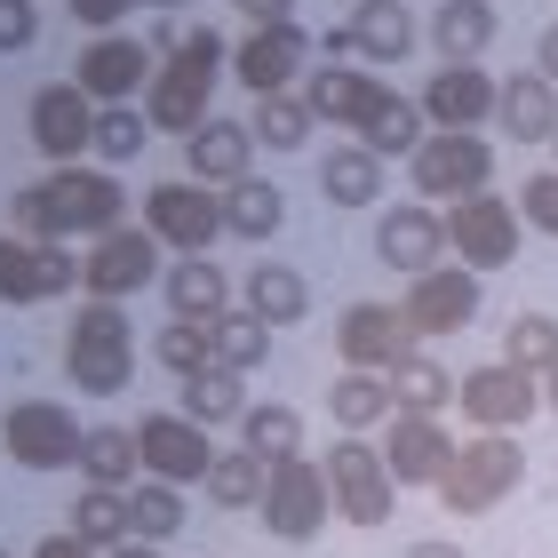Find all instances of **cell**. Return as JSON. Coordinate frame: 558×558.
<instances>
[{
	"label": "cell",
	"instance_id": "obj_9",
	"mask_svg": "<svg viewBox=\"0 0 558 558\" xmlns=\"http://www.w3.org/2000/svg\"><path fill=\"white\" fill-rule=\"evenodd\" d=\"M168 247L144 232V223H120V232H105V240H88V256H81V288L96 295V303H129V295H144L151 279H160L168 264Z\"/></svg>",
	"mask_w": 558,
	"mask_h": 558
},
{
	"label": "cell",
	"instance_id": "obj_18",
	"mask_svg": "<svg viewBox=\"0 0 558 558\" xmlns=\"http://www.w3.org/2000/svg\"><path fill=\"white\" fill-rule=\"evenodd\" d=\"M24 129H33V144H40V160L48 168H81L88 151H96V105L72 81H57V88H40L33 96V112H24Z\"/></svg>",
	"mask_w": 558,
	"mask_h": 558
},
{
	"label": "cell",
	"instance_id": "obj_23",
	"mask_svg": "<svg viewBox=\"0 0 558 558\" xmlns=\"http://www.w3.org/2000/svg\"><path fill=\"white\" fill-rule=\"evenodd\" d=\"M247 160H256V129H247V120H223V112H208L199 120V129L184 136V168H192V184H247Z\"/></svg>",
	"mask_w": 558,
	"mask_h": 558
},
{
	"label": "cell",
	"instance_id": "obj_37",
	"mask_svg": "<svg viewBox=\"0 0 558 558\" xmlns=\"http://www.w3.org/2000/svg\"><path fill=\"white\" fill-rule=\"evenodd\" d=\"M279 223H288V192L279 184H256V175H247V184L223 192V232L232 240H271Z\"/></svg>",
	"mask_w": 558,
	"mask_h": 558
},
{
	"label": "cell",
	"instance_id": "obj_32",
	"mask_svg": "<svg viewBox=\"0 0 558 558\" xmlns=\"http://www.w3.org/2000/svg\"><path fill=\"white\" fill-rule=\"evenodd\" d=\"M319 192L336 199V208H367V199H384V160H375L367 144H327V160H319Z\"/></svg>",
	"mask_w": 558,
	"mask_h": 558
},
{
	"label": "cell",
	"instance_id": "obj_11",
	"mask_svg": "<svg viewBox=\"0 0 558 558\" xmlns=\"http://www.w3.org/2000/svg\"><path fill=\"white\" fill-rule=\"evenodd\" d=\"M151 72H160L151 40H136V33H96L81 48V64H72V88L105 112V105H136V96L151 88Z\"/></svg>",
	"mask_w": 558,
	"mask_h": 558
},
{
	"label": "cell",
	"instance_id": "obj_27",
	"mask_svg": "<svg viewBox=\"0 0 558 558\" xmlns=\"http://www.w3.org/2000/svg\"><path fill=\"white\" fill-rule=\"evenodd\" d=\"M423 33H430V48H439V64H478L495 48V9L487 0H439Z\"/></svg>",
	"mask_w": 558,
	"mask_h": 558
},
{
	"label": "cell",
	"instance_id": "obj_52",
	"mask_svg": "<svg viewBox=\"0 0 558 558\" xmlns=\"http://www.w3.org/2000/svg\"><path fill=\"white\" fill-rule=\"evenodd\" d=\"M112 558H160V550H151V543H129V550H112Z\"/></svg>",
	"mask_w": 558,
	"mask_h": 558
},
{
	"label": "cell",
	"instance_id": "obj_43",
	"mask_svg": "<svg viewBox=\"0 0 558 558\" xmlns=\"http://www.w3.org/2000/svg\"><path fill=\"white\" fill-rule=\"evenodd\" d=\"M144 144H151L144 105H105V112H96V168H129Z\"/></svg>",
	"mask_w": 558,
	"mask_h": 558
},
{
	"label": "cell",
	"instance_id": "obj_41",
	"mask_svg": "<svg viewBox=\"0 0 558 558\" xmlns=\"http://www.w3.org/2000/svg\"><path fill=\"white\" fill-rule=\"evenodd\" d=\"M151 360H160L175 384H192V375H216V327H199V319H168V327H160V343H151Z\"/></svg>",
	"mask_w": 558,
	"mask_h": 558
},
{
	"label": "cell",
	"instance_id": "obj_44",
	"mask_svg": "<svg viewBox=\"0 0 558 558\" xmlns=\"http://www.w3.org/2000/svg\"><path fill=\"white\" fill-rule=\"evenodd\" d=\"M129 511H136V543L160 550L175 526H184V487H160V478H136L129 487Z\"/></svg>",
	"mask_w": 558,
	"mask_h": 558
},
{
	"label": "cell",
	"instance_id": "obj_7",
	"mask_svg": "<svg viewBox=\"0 0 558 558\" xmlns=\"http://www.w3.org/2000/svg\"><path fill=\"white\" fill-rule=\"evenodd\" d=\"M447 247H454V264L463 271H502V264H519V199H502V192H471V199H454L447 208Z\"/></svg>",
	"mask_w": 558,
	"mask_h": 558
},
{
	"label": "cell",
	"instance_id": "obj_21",
	"mask_svg": "<svg viewBox=\"0 0 558 558\" xmlns=\"http://www.w3.org/2000/svg\"><path fill=\"white\" fill-rule=\"evenodd\" d=\"M375 256H384L391 271H439L447 264V208H430V199H408V208H391L384 223H375Z\"/></svg>",
	"mask_w": 558,
	"mask_h": 558
},
{
	"label": "cell",
	"instance_id": "obj_33",
	"mask_svg": "<svg viewBox=\"0 0 558 558\" xmlns=\"http://www.w3.org/2000/svg\"><path fill=\"white\" fill-rule=\"evenodd\" d=\"M327 415H336V430H351V439H367L375 423H391V384L384 375H360V367H343L336 384H327Z\"/></svg>",
	"mask_w": 558,
	"mask_h": 558
},
{
	"label": "cell",
	"instance_id": "obj_4",
	"mask_svg": "<svg viewBox=\"0 0 558 558\" xmlns=\"http://www.w3.org/2000/svg\"><path fill=\"white\" fill-rule=\"evenodd\" d=\"M519 487H526L519 439H511V430H478V439L454 447V463H447V478H439L430 495H439L447 519H487V511H502Z\"/></svg>",
	"mask_w": 558,
	"mask_h": 558
},
{
	"label": "cell",
	"instance_id": "obj_30",
	"mask_svg": "<svg viewBox=\"0 0 558 558\" xmlns=\"http://www.w3.org/2000/svg\"><path fill=\"white\" fill-rule=\"evenodd\" d=\"M81 478H88V487H120V495H129L136 478H144L136 430H129V423H88V439H81Z\"/></svg>",
	"mask_w": 558,
	"mask_h": 558
},
{
	"label": "cell",
	"instance_id": "obj_1",
	"mask_svg": "<svg viewBox=\"0 0 558 558\" xmlns=\"http://www.w3.org/2000/svg\"><path fill=\"white\" fill-rule=\"evenodd\" d=\"M129 223V192L112 168H48L40 184H24L9 199V232L16 240H105Z\"/></svg>",
	"mask_w": 558,
	"mask_h": 558
},
{
	"label": "cell",
	"instance_id": "obj_36",
	"mask_svg": "<svg viewBox=\"0 0 558 558\" xmlns=\"http://www.w3.org/2000/svg\"><path fill=\"white\" fill-rule=\"evenodd\" d=\"M240 384H247V375H232V367L192 375V384H184V415H192L199 430H240V415L256 408V399H247Z\"/></svg>",
	"mask_w": 558,
	"mask_h": 558
},
{
	"label": "cell",
	"instance_id": "obj_49",
	"mask_svg": "<svg viewBox=\"0 0 558 558\" xmlns=\"http://www.w3.org/2000/svg\"><path fill=\"white\" fill-rule=\"evenodd\" d=\"M33 558H105V550H88V543H81V535L64 526V535H48V543H40Z\"/></svg>",
	"mask_w": 558,
	"mask_h": 558
},
{
	"label": "cell",
	"instance_id": "obj_48",
	"mask_svg": "<svg viewBox=\"0 0 558 558\" xmlns=\"http://www.w3.org/2000/svg\"><path fill=\"white\" fill-rule=\"evenodd\" d=\"M247 24H295V0H232Z\"/></svg>",
	"mask_w": 558,
	"mask_h": 558
},
{
	"label": "cell",
	"instance_id": "obj_34",
	"mask_svg": "<svg viewBox=\"0 0 558 558\" xmlns=\"http://www.w3.org/2000/svg\"><path fill=\"white\" fill-rule=\"evenodd\" d=\"M264 478H271L264 454H247V447H216V463H208V478H199V495H208L216 511H256V502H264Z\"/></svg>",
	"mask_w": 558,
	"mask_h": 558
},
{
	"label": "cell",
	"instance_id": "obj_2",
	"mask_svg": "<svg viewBox=\"0 0 558 558\" xmlns=\"http://www.w3.org/2000/svg\"><path fill=\"white\" fill-rule=\"evenodd\" d=\"M223 72H232L223 33H216V24H192V33L160 57V72H151L144 120H151V129H168V136H192L199 120H208V105H216V81H223Z\"/></svg>",
	"mask_w": 558,
	"mask_h": 558
},
{
	"label": "cell",
	"instance_id": "obj_8",
	"mask_svg": "<svg viewBox=\"0 0 558 558\" xmlns=\"http://www.w3.org/2000/svg\"><path fill=\"white\" fill-rule=\"evenodd\" d=\"M144 232L168 247V256H208V240H223V199L192 175L144 192Z\"/></svg>",
	"mask_w": 558,
	"mask_h": 558
},
{
	"label": "cell",
	"instance_id": "obj_39",
	"mask_svg": "<svg viewBox=\"0 0 558 558\" xmlns=\"http://www.w3.org/2000/svg\"><path fill=\"white\" fill-rule=\"evenodd\" d=\"M502 360H511L519 375H535V384H550L558 375V319L550 312H519L511 327H502Z\"/></svg>",
	"mask_w": 558,
	"mask_h": 558
},
{
	"label": "cell",
	"instance_id": "obj_29",
	"mask_svg": "<svg viewBox=\"0 0 558 558\" xmlns=\"http://www.w3.org/2000/svg\"><path fill=\"white\" fill-rule=\"evenodd\" d=\"M240 303H247L264 327H295L303 312H312V279H303L295 264H256V271L240 279Z\"/></svg>",
	"mask_w": 558,
	"mask_h": 558
},
{
	"label": "cell",
	"instance_id": "obj_24",
	"mask_svg": "<svg viewBox=\"0 0 558 558\" xmlns=\"http://www.w3.org/2000/svg\"><path fill=\"white\" fill-rule=\"evenodd\" d=\"M384 430H391V439H384V463H391L399 487H439L447 463H454L447 423H439V415H391Z\"/></svg>",
	"mask_w": 558,
	"mask_h": 558
},
{
	"label": "cell",
	"instance_id": "obj_20",
	"mask_svg": "<svg viewBox=\"0 0 558 558\" xmlns=\"http://www.w3.org/2000/svg\"><path fill=\"white\" fill-rule=\"evenodd\" d=\"M399 319H408V336H463V327L478 319V271L439 264V271L408 279V303H399Z\"/></svg>",
	"mask_w": 558,
	"mask_h": 558
},
{
	"label": "cell",
	"instance_id": "obj_35",
	"mask_svg": "<svg viewBox=\"0 0 558 558\" xmlns=\"http://www.w3.org/2000/svg\"><path fill=\"white\" fill-rule=\"evenodd\" d=\"M384 384H391V408L399 415H439V408H454V375L430 360V351H408Z\"/></svg>",
	"mask_w": 558,
	"mask_h": 558
},
{
	"label": "cell",
	"instance_id": "obj_14",
	"mask_svg": "<svg viewBox=\"0 0 558 558\" xmlns=\"http://www.w3.org/2000/svg\"><path fill=\"white\" fill-rule=\"evenodd\" d=\"M136 454H144V478H160V487H199L216 463V430H199L184 408H160L136 423Z\"/></svg>",
	"mask_w": 558,
	"mask_h": 558
},
{
	"label": "cell",
	"instance_id": "obj_22",
	"mask_svg": "<svg viewBox=\"0 0 558 558\" xmlns=\"http://www.w3.org/2000/svg\"><path fill=\"white\" fill-rule=\"evenodd\" d=\"M384 81L375 72H351V64H312L303 72V105H312V120H327V129H351L360 136L367 120H375V105H384Z\"/></svg>",
	"mask_w": 558,
	"mask_h": 558
},
{
	"label": "cell",
	"instance_id": "obj_46",
	"mask_svg": "<svg viewBox=\"0 0 558 558\" xmlns=\"http://www.w3.org/2000/svg\"><path fill=\"white\" fill-rule=\"evenodd\" d=\"M40 40V0H0V57H24Z\"/></svg>",
	"mask_w": 558,
	"mask_h": 558
},
{
	"label": "cell",
	"instance_id": "obj_55",
	"mask_svg": "<svg viewBox=\"0 0 558 558\" xmlns=\"http://www.w3.org/2000/svg\"><path fill=\"white\" fill-rule=\"evenodd\" d=\"M0 558H16V550H0Z\"/></svg>",
	"mask_w": 558,
	"mask_h": 558
},
{
	"label": "cell",
	"instance_id": "obj_45",
	"mask_svg": "<svg viewBox=\"0 0 558 558\" xmlns=\"http://www.w3.org/2000/svg\"><path fill=\"white\" fill-rule=\"evenodd\" d=\"M519 223H526V232H543V240H558V168H543V175H526V184H519Z\"/></svg>",
	"mask_w": 558,
	"mask_h": 558
},
{
	"label": "cell",
	"instance_id": "obj_17",
	"mask_svg": "<svg viewBox=\"0 0 558 558\" xmlns=\"http://www.w3.org/2000/svg\"><path fill=\"white\" fill-rule=\"evenodd\" d=\"M415 105H423V120L439 136H478L495 120V105H502V81H495V72H478V64H439L423 81Z\"/></svg>",
	"mask_w": 558,
	"mask_h": 558
},
{
	"label": "cell",
	"instance_id": "obj_51",
	"mask_svg": "<svg viewBox=\"0 0 558 558\" xmlns=\"http://www.w3.org/2000/svg\"><path fill=\"white\" fill-rule=\"evenodd\" d=\"M408 558H463V543H447V535H430V543H408Z\"/></svg>",
	"mask_w": 558,
	"mask_h": 558
},
{
	"label": "cell",
	"instance_id": "obj_3",
	"mask_svg": "<svg viewBox=\"0 0 558 558\" xmlns=\"http://www.w3.org/2000/svg\"><path fill=\"white\" fill-rule=\"evenodd\" d=\"M64 375L72 391L88 399H120L136 375V327H129V303H81L72 312V336H64Z\"/></svg>",
	"mask_w": 558,
	"mask_h": 558
},
{
	"label": "cell",
	"instance_id": "obj_28",
	"mask_svg": "<svg viewBox=\"0 0 558 558\" xmlns=\"http://www.w3.org/2000/svg\"><path fill=\"white\" fill-rule=\"evenodd\" d=\"M415 40H423V24L399 9V0H360V9H351V57L360 64H399Z\"/></svg>",
	"mask_w": 558,
	"mask_h": 558
},
{
	"label": "cell",
	"instance_id": "obj_38",
	"mask_svg": "<svg viewBox=\"0 0 558 558\" xmlns=\"http://www.w3.org/2000/svg\"><path fill=\"white\" fill-rule=\"evenodd\" d=\"M240 447L264 454V463H288V454H303V415L288 408V399H264V408L240 415Z\"/></svg>",
	"mask_w": 558,
	"mask_h": 558
},
{
	"label": "cell",
	"instance_id": "obj_47",
	"mask_svg": "<svg viewBox=\"0 0 558 558\" xmlns=\"http://www.w3.org/2000/svg\"><path fill=\"white\" fill-rule=\"evenodd\" d=\"M144 9V0H72V16L88 24V33H120V16Z\"/></svg>",
	"mask_w": 558,
	"mask_h": 558
},
{
	"label": "cell",
	"instance_id": "obj_40",
	"mask_svg": "<svg viewBox=\"0 0 558 558\" xmlns=\"http://www.w3.org/2000/svg\"><path fill=\"white\" fill-rule=\"evenodd\" d=\"M216 327V367H232V375H256L264 360H271V327L247 312V303H232L223 319H208Z\"/></svg>",
	"mask_w": 558,
	"mask_h": 558
},
{
	"label": "cell",
	"instance_id": "obj_10",
	"mask_svg": "<svg viewBox=\"0 0 558 558\" xmlns=\"http://www.w3.org/2000/svg\"><path fill=\"white\" fill-rule=\"evenodd\" d=\"M256 511H264V526H271L279 543H312L319 526H327V511H336V495H327V463H312V454L271 463Z\"/></svg>",
	"mask_w": 558,
	"mask_h": 558
},
{
	"label": "cell",
	"instance_id": "obj_26",
	"mask_svg": "<svg viewBox=\"0 0 558 558\" xmlns=\"http://www.w3.org/2000/svg\"><path fill=\"white\" fill-rule=\"evenodd\" d=\"M495 129L519 136V144H550L558 136V88L543 72H511V81H502V105H495Z\"/></svg>",
	"mask_w": 558,
	"mask_h": 558
},
{
	"label": "cell",
	"instance_id": "obj_31",
	"mask_svg": "<svg viewBox=\"0 0 558 558\" xmlns=\"http://www.w3.org/2000/svg\"><path fill=\"white\" fill-rule=\"evenodd\" d=\"M72 535H81L88 550H129L136 543V511H129V495L120 487H81L72 495Z\"/></svg>",
	"mask_w": 558,
	"mask_h": 558
},
{
	"label": "cell",
	"instance_id": "obj_15",
	"mask_svg": "<svg viewBox=\"0 0 558 558\" xmlns=\"http://www.w3.org/2000/svg\"><path fill=\"white\" fill-rule=\"evenodd\" d=\"M454 408H463L471 430H526L543 415V384L519 375L511 360H487V367H471L463 384H454Z\"/></svg>",
	"mask_w": 558,
	"mask_h": 558
},
{
	"label": "cell",
	"instance_id": "obj_19",
	"mask_svg": "<svg viewBox=\"0 0 558 558\" xmlns=\"http://www.w3.org/2000/svg\"><path fill=\"white\" fill-rule=\"evenodd\" d=\"M408 351H415V336H408V319H399V303H343V319H336V360L343 367L391 375Z\"/></svg>",
	"mask_w": 558,
	"mask_h": 558
},
{
	"label": "cell",
	"instance_id": "obj_53",
	"mask_svg": "<svg viewBox=\"0 0 558 558\" xmlns=\"http://www.w3.org/2000/svg\"><path fill=\"white\" fill-rule=\"evenodd\" d=\"M543 408H550V415H558V375H550V384H543Z\"/></svg>",
	"mask_w": 558,
	"mask_h": 558
},
{
	"label": "cell",
	"instance_id": "obj_6",
	"mask_svg": "<svg viewBox=\"0 0 558 558\" xmlns=\"http://www.w3.org/2000/svg\"><path fill=\"white\" fill-rule=\"evenodd\" d=\"M327 495H336V519H351V526H391L399 478L384 463V447H367V439L343 430V439L327 447Z\"/></svg>",
	"mask_w": 558,
	"mask_h": 558
},
{
	"label": "cell",
	"instance_id": "obj_13",
	"mask_svg": "<svg viewBox=\"0 0 558 558\" xmlns=\"http://www.w3.org/2000/svg\"><path fill=\"white\" fill-rule=\"evenodd\" d=\"M312 57H319V40L303 24H247V40L232 48V81L247 96H288L312 72Z\"/></svg>",
	"mask_w": 558,
	"mask_h": 558
},
{
	"label": "cell",
	"instance_id": "obj_5",
	"mask_svg": "<svg viewBox=\"0 0 558 558\" xmlns=\"http://www.w3.org/2000/svg\"><path fill=\"white\" fill-rule=\"evenodd\" d=\"M81 439L88 423H72L64 399H16L0 415V454L16 471H81Z\"/></svg>",
	"mask_w": 558,
	"mask_h": 558
},
{
	"label": "cell",
	"instance_id": "obj_42",
	"mask_svg": "<svg viewBox=\"0 0 558 558\" xmlns=\"http://www.w3.org/2000/svg\"><path fill=\"white\" fill-rule=\"evenodd\" d=\"M247 129H256V144H271V151H303L319 120L303 105V88H288V96H256V120H247Z\"/></svg>",
	"mask_w": 558,
	"mask_h": 558
},
{
	"label": "cell",
	"instance_id": "obj_16",
	"mask_svg": "<svg viewBox=\"0 0 558 558\" xmlns=\"http://www.w3.org/2000/svg\"><path fill=\"white\" fill-rule=\"evenodd\" d=\"M81 288V264H72V247L64 240H16V232H0V303H57Z\"/></svg>",
	"mask_w": 558,
	"mask_h": 558
},
{
	"label": "cell",
	"instance_id": "obj_50",
	"mask_svg": "<svg viewBox=\"0 0 558 558\" xmlns=\"http://www.w3.org/2000/svg\"><path fill=\"white\" fill-rule=\"evenodd\" d=\"M535 72H543V81L558 88V24H550V33H543V48H535Z\"/></svg>",
	"mask_w": 558,
	"mask_h": 558
},
{
	"label": "cell",
	"instance_id": "obj_12",
	"mask_svg": "<svg viewBox=\"0 0 558 558\" xmlns=\"http://www.w3.org/2000/svg\"><path fill=\"white\" fill-rule=\"evenodd\" d=\"M408 175H415V199H447V208H454V199H471V192H495V144L430 129L423 151L408 160Z\"/></svg>",
	"mask_w": 558,
	"mask_h": 558
},
{
	"label": "cell",
	"instance_id": "obj_25",
	"mask_svg": "<svg viewBox=\"0 0 558 558\" xmlns=\"http://www.w3.org/2000/svg\"><path fill=\"white\" fill-rule=\"evenodd\" d=\"M160 288H168V319H199V327H208V319L232 312V279H223V264H208V256L168 264Z\"/></svg>",
	"mask_w": 558,
	"mask_h": 558
},
{
	"label": "cell",
	"instance_id": "obj_56",
	"mask_svg": "<svg viewBox=\"0 0 558 558\" xmlns=\"http://www.w3.org/2000/svg\"><path fill=\"white\" fill-rule=\"evenodd\" d=\"M550 151H558V136H550Z\"/></svg>",
	"mask_w": 558,
	"mask_h": 558
},
{
	"label": "cell",
	"instance_id": "obj_54",
	"mask_svg": "<svg viewBox=\"0 0 558 558\" xmlns=\"http://www.w3.org/2000/svg\"><path fill=\"white\" fill-rule=\"evenodd\" d=\"M144 9H160V16H168V9H184V0H144Z\"/></svg>",
	"mask_w": 558,
	"mask_h": 558
}]
</instances>
